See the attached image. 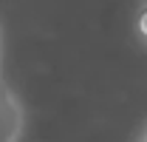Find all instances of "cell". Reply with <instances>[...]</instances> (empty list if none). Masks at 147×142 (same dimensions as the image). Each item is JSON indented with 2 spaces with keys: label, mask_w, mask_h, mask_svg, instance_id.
Returning a JSON list of instances; mask_svg holds the SVG:
<instances>
[{
  "label": "cell",
  "mask_w": 147,
  "mask_h": 142,
  "mask_svg": "<svg viewBox=\"0 0 147 142\" xmlns=\"http://www.w3.org/2000/svg\"><path fill=\"white\" fill-rule=\"evenodd\" d=\"M23 128V111L11 91L0 83V142H17Z\"/></svg>",
  "instance_id": "obj_1"
},
{
  "label": "cell",
  "mask_w": 147,
  "mask_h": 142,
  "mask_svg": "<svg viewBox=\"0 0 147 142\" xmlns=\"http://www.w3.org/2000/svg\"><path fill=\"white\" fill-rule=\"evenodd\" d=\"M139 31H142V37L147 40V6L142 9V14H139Z\"/></svg>",
  "instance_id": "obj_2"
}]
</instances>
